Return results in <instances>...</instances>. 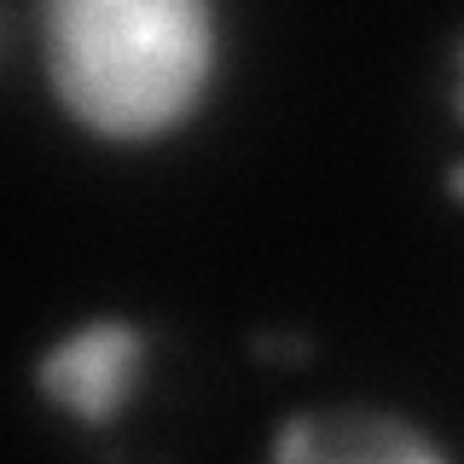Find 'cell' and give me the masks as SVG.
I'll return each mask as SVG.
<instances>
[{"label":"cell","instance_id":"7a4b0ae2","mask_svg":"<svg viewBox=\"0 0 464 464\" xmlns=\"http://www.w3.org/2000/svg\"><path fill=\"white\" fill-rule=\"evenodd\" d=\"M145 366H151V331L128 314H93L53 348H41L35 389L76 424L105 430L145 389Z\"/></svg>","mask_w":464,"mask_h":464},{"label":"cell","instance_id":"6da1fadb","mask_svg":"<svg viewBox=\"0 0 464 464\" xmlns=\"http://www.w3.org/2000/svg\"><path fill=\"white\" fill-rule=\"evenodd\" d=\"M58 105L105 145L169 140L221 76V0H35Z\"/></svg>","mask_w":464,"mask_h":464},{"label":"cell","instance_id":"3957f363","mask_svg":"<svg viewBox=\"0 0 464 464\" xmlns=\"http://www.w3.org/2000/svg\"><path fill=\"white\" fill-rule=\"evenodd\" d=\"M267 453L279 464H447L441 441L383 406H308L273 430Z\"/></svg>","mask_w":464,"mask_h":464}]
</instances>
